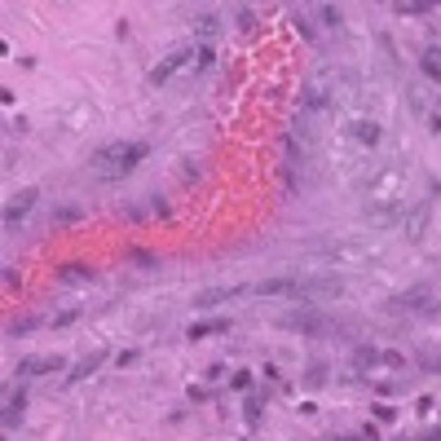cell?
Listing matches in <instances>:
<instances>
[{
    "mask_svg": "<svg viewBox=\"0 0 441 441\" xmlns=\"http://www.w3.org/2000/svg\"><path fill=\"white\" fill-rule=\"evenodd\" d=\"M141 159H146V141H115V146H106V151H97L93 172L97 177H124V172H133Z\"/></svg>",
    "mask_w": 441,
    "mask_h": 441,
    "instance_id": "cell-1",
    "label": "cell"
},
{
    "mask_svg": "<svg viewBox=\"0 0 441 441\" xmlns=\"http://www.w3.org/2000/svg\"><path fill=\"white\" fill-rule=\"evenodd\" d=\"M260 296H340L335 279H269L256 283Z\"/></svg>",
    "mask_w": 441,
    "mask_h": 441,
    "instance_id": "cell-2",
    "label": "cell"
},
{
    "mask_svg": "<svg viewBox=\"0 0 441 441\" xmlns=\"http://www.w3.org/2000/svg\"><path fill=\"white\" fill-rule=\"evenodd\" d=\"M186 62H194V49H177V53H172L168 62H159V67L151 71V84H168V79H172L177 71H181Z\"/></svg>",
    "mask_w": 441,
    "mask_h": 441,
    "instance_id": "cell-3",
    "label": "cell"
},
{
    "mask_svg": "<svg viewBox=\"0 0 441 441\" xmlns=\"http://www.w3.org/2000/svg\"><path fill=\"white\" fill-rule=\"evenodd\" d=\"M31 203H36V190H23L18 199H13V203L5 207V225H18V217H23V212H27Z\"/></svg>",
    "mask_w": 441,
    "mask_h": 441,
    "instance_id": "cell-4",
    "label": "cell"
},
{
    "mask_svg": "<svg viewBox=\"0 0 441 441\" xmlns=\"http://www.w3.org/2000/svg\"><path fill=\"white\" fill-rule=\"evenodd\" d=\"M62 366V357H31V362H23L18 371L23 375H44V371H58Z\"/></svg>",
    "mask_w": 441,
    "mask_h": 441,
    "instance_id": "cell-5",
    "label": "cell"
},
{
    "mask_svg": "<svg viewBox=\"0 0 441 441\" xmlns=\"http://www.w3.org/2000/svg\"><path fill=\"white\" fill-rule=\"evenodd\" d=\"M243 287H212V291H199V300L194 305H221V300H230V296H238Z\"/></svg>",
    "mask_w": 441,
    "mask_h": 441,
    "instance_id": "cell-6",
    "label": "cell"
},
{
    "mask_svg": "<svg viewBox=\"0 0 441 441\" xmlns=\"http://www.w3.org/2000/svg\"><path fill=\"white\" fill-rule=\"evenodd\" d=\"M102 357H106V353H93V357H84V362H79V371H71V380H79V375H89L97 362H102Z\"/></svg>",
    "mask_w": 441,
    "mask_h": 441,
    "instance_id": "cell-7",
    "label": "cell"
}]
</instances>
